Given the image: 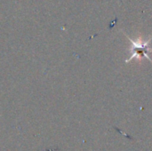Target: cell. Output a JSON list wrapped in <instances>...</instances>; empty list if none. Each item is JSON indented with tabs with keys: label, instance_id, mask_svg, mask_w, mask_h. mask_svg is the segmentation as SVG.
<instances>
[{
	"label": "cell",
	"instance_id": "cell-1",
	"mask_svg": "<svg viewBox=\"0 0 152 151\" xmlns=\"http://www.w3.org/2000/svg\"><path fill=\"white\" fill-rule=\"evenodd\" d=\"M125 35L127 36V38L131 42V45L129 48L130 57L126 60V62H129L130 61L134 59H137L139 61H142L143 59H148L150 61L152 62V60L149 56V53H152V47L151 46L152 36H150L149 38H146V39L140 36L136 40H134L126 33Z\"/></svg>",
	"mask_w": 152,
	"mask_h": 151
}]
</instances>
